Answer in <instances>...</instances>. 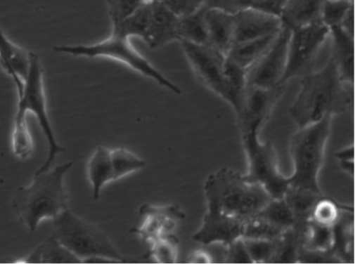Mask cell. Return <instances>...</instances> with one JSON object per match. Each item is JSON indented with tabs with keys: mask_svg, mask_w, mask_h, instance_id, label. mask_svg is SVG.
I'll list each match as a JSON object with an SVG mask.
<instances>
[{
	"mask_svg": "<svg viewBox=\"0 0 360 269\" xmlns=\"http://www.w3.org/2000/svg\"><path fill=\"white\" fill-rule=\"evenodd\" d=\"M106 1V0H105Z\"/></svg>",
	"mask_w": 360,
	"mask_h": 269,
	"instance_id": "cell-44",
	"label": "cell"
},
{
	"mask_svg": "<svg viewBox=\"0 0 360 269\" xmlns=\"http://www.w3.org/2000/svg\"><path fill=\"white\" fill-rule=\"evenodd\" d=\"M161 2L178 18L191 15L204 7V0H162Z\"/></svg>",
	"mask_w": 360,
	"mask_h": 269,
	"instance_id": "cell-38",
	"label": "cell"
},
{
	"mask_svg": "<svg viewBox=\"0 0 360 269\" xmlns=\"http://www.w3.org/2000/svg\"><path fill=\"white\" fill-rule=\"evenodd\" d=\"M224 263H252L242 237L225 246Z\"/></svg>",
	"mask_w": 360,
	"mask_h": 269,
	"instance_id": "cell-39",
	"label": "cell"
},
{
	"mask_svg": "<svg viewBox=\"0 0 360 269\" xmlns=\"http://www.w3.org/2000/svg\"><path fill=\"white\" fill-rule=\"evenodd\" d=\"M110 159L114 181L141 170L146 165L144 159L124 147L110 150Z\"/></svg>",
	"mask_w": 360,
	"mask_h": 269,
	"instance_id": "cell-28",
	"label": "cell"
},
{
	"mask_svg": "<svg viewBox=\"0 0 360 269\" xmlns=\"http://www.w3.org/2000/svg\"><path fill=\"white\" fill-rule=\"evenodd\" d=\"M191 259H192V261H191V263H206L212 262L210 255L208 254H207V252L200 251L195 252L193 254Z\"/></svg>",
	"mask_w": 360,
	"mask_h": 269,
	"instance_id": "cell-41",
	"label": "cell"
},
{
	"mask_svg": "<svg viewBox=\"0 0 360 269\" xmlns=\"http://www.w3.org/2000/svg\"><path fill=\"white\" fill-rule=\"evenodd\" d=\"M323 195L309 190L288 187L283 198L294 215L295 223H306L315 203Z\"/></svg>",
	"mask_w": 360,
	"mask_h": 269,
	"instance_id": "cell-24",
	"label": "cell"
},
{
	"mask_svg": "<svg viewBox=\"0 0 360 269\" xmlns=\"http://www.w3.org/2000/svg\"><path fill=\"white\" fill-rule=\"evenodd\" d=\"M342 206L323 195L315 203L309 219L318 224L332 227L338 220Z\"/></svg>",
	"mask_w": 360,
	"mask_h": 269,
	"instance_id": "cell-32",
	"label": "cell"
},
{
	"mask_svg": "<svg viewBox=\"0 0 360 269\" xmlns=\"http://www.w3.org/2000/svg\"><path fill=\"white\" fill-rule=\"evenodd\" d=\"M307 223L294 224L282 233L276 240L275 253L270 263H297L300 251L304 247Z\"/></svg>",
	"mask_w": 360,
	"mask_h": 269,
	"instance_id": "cell-22",
	"label": "cell"
},
{
	"mask_svg": "<svg viewBox=\"0 0 360 269\" xmlns=\"http://www.w3.org/2000/svg\"><path fill=\"white\" fill-rule=\"evenodd\" d=\"M333 244L330 250L341 263H352L354 242L353 208L343 206L337 222L332 226Z\"/></svg>",
	"mask_w": 360,
	"mask_h": 269,
	"instance_id": "cell-19",
	"label": "cell"
},
{
	"mask_svg": "<svg viewBox=\"0 0 360 269\" xmlns=\"http://www.w3.org/2000/svg\"><path fill=\"white\" fill-rule=\"evenodd\" d=\"M180 43L200 81L229 104L231 91L226 72V55L209 46L186 41Z\"/></svg>",
	"mask_w": 360,
	"mask_h": 269,
	"instance_id": "cell-10",
	"label": "cell"
},
{
	"mask_svg": "<svg viewBox=\"0 0 360 269\" xmlns=\"http://www.w3.org/2000/svg\"><path fill=\"white\" fill-rule=\"evenodd\" d=\"M284 90V86L271 88L247 87L241 112L236 117L240 133L260 131Z\"/></svg>",
	"mask_w": 360,
	"mask_h": 269,
	"instance_id": "cell-12",
	"label": "cell"
},
{
	"mask_svg": "<svg viewBox=\"0 0 360 269\" xmlns=\"http://www.w3.org/2000/svg\"><path fill=\"white\" fill-rule=\"evenodd\" d=\"M29 67L22 86L17 93L16 113L27 115L31 112L37 118L41 129L46 137L48 145V155L44 164L37 172L51 169L58 155L65 148L58 144L53 133L46 107V100L44 85V74L39 55L29 51Z\"/></svg>",
	"mask_w": 360,
	"mask_h": 269,
	"instance_id": "cell-7",
	"label": "cell"
},
{
	"mask_svg": "<svg viewBox=\"0 0 360 269\" xmlns=\"http://www.w3.org/2000/svg\"><path fill=\"white\" fill-rule=\"evenodd\" d=\"M52 235L81 263L94 257H103L114 263L129 262L103 231L69 208L52 220Z\"/></svg>",
	"mask_w": 360,
	"mask_h": 269,
	"instance_id": "cell-5",
	"label": "cell"
},
{
	"mask_svg": "<svg viewBox=\"0 0 360 269\" xmlns=\"http://www.w3.org/2000/svg\"><path fill=\"white\" fill-rule=\"evenodd\" d=\"M350 1H354V0H350Z\"/></svg>",
	"mask_w": 360,
	"mask_h": 269,
	"instance_id": "cell-43",
	"label": "cell"
},
{
	"mask_svg": "<svg viewBox=\"0 0 360 269\" xmlns=\"http://www.w3.org/2000/svg\"><path fill=\"white\" fill-rule=\"evenodd\" d=\"M146 2L149 3H155V2H161L162 0H144Z\"/></svg>",
	"mask_w": 360,
	"mask_h": 269,
	"instance_id": "cell-42",
	"label": "cell"
},
{
	"mask_svg": "<svg viewBox=\"0 0 360 269\" xmlns=\"http://www.w3.org/2000/svg\"><path fill=\"white\" fill-rule=\"evenodd\" d=\"M11 145L13 154L20 159H27L33 153L34 141L27 122L26 115L15 114Z\"/></svg>",
	"mask_w": 360,
	"mask_h": 269,
	"instance_id": "cell-27",
	"label": "cell"
},
{
	"mask_svg": "<svg viewBox=\"0 0 360 269\" xmlns=\"http://www.w3.org/2000/svg\"><path fill=\"white\" fill-rule=\"evenodd\" d=\"M290 32L283 25L269 49L246 71L247 87L271 88L280 86L286 65Z\"/></svg>",
	"mask_w": 360,
	"mask_h": 269,
	"instance_id": "cell-11",
	"label": "cell"
},
{
	"mask_svg": "<svg viewBox=\"0 0 360 269\" xmlns=\"http://www.w3.org/2000/svg\"><path fill=\"white\" fill-rule=\"evenodd\" d=\"M72 166V162H67L45 171H36L30 185L16 189L11 207L30 232H34L42 220L52 221L69 208L64 178Z\"/></svg>",
	"mask_w": 360,
	"mask_h": 269,
	"instance_id": "cell-2",
	"label": "cell"
},
{
	"mask_svg": "<svg viewBox=\"0 0 360 269\" xmlns=\"http://www.w3.org/2000/svg\"><path fill=\"white\" fill-rule=\"evenodd\" d=\"M352 8L354 1L325 0L321 14V22L329 29L338 27Z\"/></svg>",
	"mask_w": 360,
	"mask_h": 269,
	"instance_id": "cell-33",
	"label": "cell"
},
{
	"mask_svg": "<svg viewBox=\"0 0 360 269\" xmlns=\"http://www.w3.org/2000/svg\"><path fill=\"white\" fill-rule=\"evenodd\" d=\"M26 263H81V261L52 235L37 247L23 261Z\"/></svg>",
	"mask_w": 360,
	"mask_h": 269,
	"instance_id": "cell-23",
	"label": "cell"
},
{
	"mask_svg": "<svg viewBox=\"0 0 360 269\" xmlns=\"http://www.w3.org/2000/svg\"><path fill=\"white\" fill-rule=\"evenodd\" d=\"M300 79L297 93L289 108L298 128L328 114L344 113L352 107L354 85L341 79L329 57L321 67Z\"/></svg>",
	"mask_w": 360,
	"mask_h": 269,
	"instance_id": "cell-1",
	"label": "cell"
},
{
	"mask_svg": "<svg viewBox=\"0 0 360 269\" xmlns=\"http://www.w3.org/2000/svg\"><path fill=\"white\" fill-rule=\"evenodd\" d=\"M86 173L93 197L96 200L99 199L103 187L114 181L110 149L103 146H98L95 149L88 161Z\"/></svg>",
	"mask_w": 360,
	"mask_h": 269,
	"instance_id": "cell-21",
	"label": "cell"
},
{
	"mask_svg": "<svg viewBox=\"0 0 360 269\" xmlns=\"http://www.w3.org/2000/svg\"><path fill=\"white\" fill-rule=\"evenodd\" d=\"M152 3L145 1L135 12L121 22L112 25V31L129 38L137 37L146 41L151 18Z\"/></svg>",
	"mask_w": 360,
	"mask_h": 269,
	"instance_id": "cell-25",
	"label": "cell"
},
{
	"mask_svg": "<svg viewBox=\"0 0 360 269\" xmlns=\"http://www.w3.org/2000/svg\"><path fill=\"white\" fill-rule=\"evenodd\" d=\"M259 133L256 130L240 133L248 163L247 173L243 176L248 181L262 185L272 198L281 199L288 188V176L282 174L278 169L273 144L262 142Z\"/></svg>",
	"mask_w": 360,
	"mask_h": 269,
	"instance_id": "cell-8",
	"label": "cell"
},
{
	"mask_svg": "<svg viewBox=\"0 0 360 269\" xmlns=\"http://www.w3.org/2000/svg\"><path fill=\"white\" fill-rule=\"evenodd\" d=\"M325 0H285L279 13L283 25L293 29L321 22Z\"/></svg>",
	"mask_w": 360,
	"mask_h": 269,
	"instance_id": "cell-18",
	"label": "cell"
},
{
	"mask_svg": "<svg viewBox=\"0 0 360 269\" xmlns=\"http://www.w3.org/2000/svg\"><path fill=\"white\" fill-rule=\"evenodd\" d=\"M298 263H341L331 250H315L302 247L300 251Z\"/></svg>",
	"mask_w": 360,
	"mask_h": 269,
	"instance_id": "cell-37",
	"label": "cell"
},
{
	"mask_svg": "<svg viewBox=\"0 0 360 269\" xmlns=\"http://www.w3.org/2000/svg\"><path fill=\"white\" fill-rule=\"evenodd\" d=\"M243 223L222 213L214 205L207 203L202 225L193 239L205 245L221 243L224 247L242 235Z\"/></svg>",
	"mask_w": 360,
	"mask_h": 269,
	"instance_id": "cell-14",
	"label": "cell"
},
{
	"mask_svg": "<svg viewBox=\"0 0 360 269\" xmlns=\"http://www.w3.org/2000/svg\"><path fill=\"white\" fill-rule=\"evenodd\" d=\"M333 117L328 114L316 122L299 127L292 136L289 150L294 169L288 176V187L322 193L318 177L324 160Z\"/></svg>",
	"mask_w": 360,
	"mask_h": 269,
	"instance_id": "cell-4",
	"label": "cell"
},
{
	"mask_svg": "<svg viewBox=\"0 0 360 269\" xmlns=\"http://www.w3.org/2000/svg\"><path fill=\"white\" fill-rule=\"evenodd\" d=\"M243 240L252 263H271L275 253L277 240H264L247 238H243Z\"/></svg>",
	"mask_w": 360,
	"mask_h": 269,
	"instance_id": "cell-34",
	"label": "cell"
},
{
	"mask_svg": "<svg viewBox=\"0 0 360 269\" xmlns=\"http://www.w3.org/2000/svg\"><path fill=\"white\" fill-rule=\"evenodd\" d=\"M112 25L118 24L135 12L144 0H106Z\"/></svg>",
	"mask_w": 360,
	"mask_h": 269,
	"instance_id": "cell-36",
	"label": "cell"
},
{
	"mask_svg": "<svg viewBox=\"0 0 360 269\" xmlns=\"http://www.w3.org/2000/svg\"><path fill=\"white\" fill-rule=\"evenodd\" d=\"M332 244V227L322 225L309 219L305 229L303 247L315 250H330Z\"/></svg>",
	"mask_w": 360,
	"mask_h": 269,
	"instance_id": "cell-31",
	"label": "cell"
},
{
	"mask_svg": "<svg viewBox=\"0 0 360 269\" xmlns=\"http://www.w3.org/2000/svg\"><path fill=\"white\" fill-rule=\"evenodd\" d=\"M329 29V58L334 63L341 79L354 85V36L340 27H334Z\"/></svg>",
	"mask_w": 360,
	"mask_h": 269,
	"instance_id": "cell-15",
	"label": "cell"
},
{
	"mask_svg": "<svg viewBox=\"0 0 360 269\" xmlns=\"http://www.w3.org/2000/svg\"><path fill=\"white\" fill-rule=\"evenodd\" d=\"M269 0H204L205 8H214L235 14L247 8L264 9Z\"/></svg>",
	"mask_w": 360,
	"mask_h": 269,
	"instance_id": "cell-35",
	"label": "cell"
},
{
	"mask_svg": "<svg viewBox=\"0 0 360 269\" xmlns=\"http://www.w3.org/2000/svg\"><path fill=\"white\" fill-rule=\"evenodd\" d=\"M204 192L207 203L243 223L274 199L259 184L250 182L243 175L226 167L207 176Z\"/></svg>",
	"mask_w": 360,
	"mask_h": 269,
	"instance_id": "cell-3",
	"label": "cell"
},
{
	"mask_svg": "<svg viewBox=\"0 0 360 269\" xmlns=\"http://www.w3.org/2000/svg\"><path fill=\"white\" fill-rule=\"evenodd\" d=\"M179 19L162 2L151 4V18L146 40L151 48H158L177 40Z\"/></svg>",
	"mask_w": 360,
	"mask_h": 269,
	"instance_id": "cell-16",
	"label": "cell"
},
{
	"mask_svg": "<svg viewBox=\"0 0 360 269\" xmlns=\"http://www.w3.org/2000/svg\"><path fill=\"white\" fill-rule=\"evenodd\" d=\"M278 33L234 43L226 57L229 61L246 72L269 49Z\"/></svg>",
	"mask_w": 360,
	"mask_h": 269,
	"instance_id": "cell-20",
	"label": "cell"
},
{
	"mask_svg": "<svg viewBox=\"0 0 360 269\" xmlns=\"http://www.w3.org/2000/svg\"><path fill=\"white\" fill-rule=\"evenodd\" d=\"M208 46L226 55L233 44V14L214 8H205Z\"/></svg>",
	"mask_w": 360,
	"mask_h": 269,
	"instance_id": "cell-17",
	"label": "cell"
},
{
	"mask_svg": "<svg viewBox=\"0 0 360 269\" xmlns=\"http://www.w3.org/2000/svg\"><path fill=\"white\" fill-rule=\"evenodd\" d=\"M283 25L279 15L250 7L233 14V44L276 34Z\"/></svg>",
	"mask_w": 360,
	"mask_h": 269,
	"instance_id": "cell-13",
	"label": "cell"
},
{
	"mask_svg": "<svg viewBox=\"0 0 360 269\" xmlns=\"http://www.w3.org/2000/svg\"><path fill=\"white\" fill-rule=\"evenodd\" d=\"M205 7L195 13L179 18L178 36L179 41L208 46V36L204 17Z\"/></svg>",
	"mask_w": 360,
	"mask_h": 269,
	"instance_id": "cell-26",
	"label": "cell"
},
{
	"mask_svg": "<svg viewBox=\"0 0 360 269\" xmlns=\"http://www.w3.org/2000/svg\"><path fill=\"white\" fill-rule=\"evenodd\" d=\"M57 53L86 58H108L121 62L146 77L150 78L176 95L181 90L153 66L131 45L129 37L115 31L107 39L91 45L55 46Z\"/></svg>",
	"mask_w": 360,
	"mask_h": 269,
	"instance_id": "cell-6",
	"label": "cell"
},
{
	"mask_svg": "<svg viewBox=\"0 0 360 269\" xmlns=\"http://www.w3.org/2000/svg\"><path fill=\"white\" fill-rule=\"evenodd\" d=\"M339 162H354V146H347L336 152Z\"/></svg>",
	"mask_w": 360,
	"mask_h": 269,
	"instance_id": "cell-40",
	"label": "cell"
},
{
	"mask_svg": "<svg viewBox=\"0 0 360 269\" xmlns=\"http://www.w3.org/2000/svg\"><path fill=\"white\" fill-rule=\"evenodd\" d=\"M284 231L256 214L243 223L241 237L247 239L276 240Z\"/></svg>",
	"mask_w": 360,
	"mask_h": 269,
	"instance_id": "cell-30",
	"label": "cell"
},
{
	"mask_svg": "<svg viewBox=\"0 0 360 269\" xmlns=\"http://www.w3.org/2000/svg\"><path fill=\"white\" fill-rule=\"evenodd\" d=\"M257 214L283 230L295 223L294 215L283 198L272 199Z\"/></svg>",
	"mask_w": 360,
	"mask_h": 269,
	"instance_id": "cell-29",
	"label": "cell"
},
{
	"mask_svg": "<svg viewBox=\"0 0 360 269\" xmlns=\"http://www.w3.org/2000/svg\"><path fill=\"white\" fill-rule=\"evenodd\" d=\"M285 71L280 86L315 70L321 51L329 41L330 29L322 22L290 29Z\"/></svg>",
	"mask_w": 360,
	"mask_h": 269,
	"instance_id": "cell-9",
	"label": "cell"
}]
</instances>
